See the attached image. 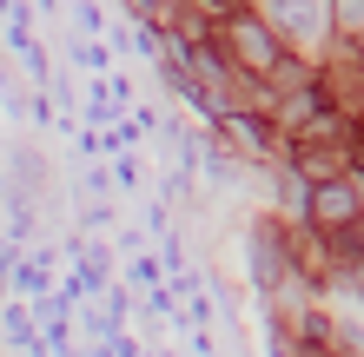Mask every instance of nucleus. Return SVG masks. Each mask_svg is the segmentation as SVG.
<instances>
[{
  "mask_svg": "<svg viewBox=\"0 0 364 357\" xmlns=\"http://www.w3.org/2000/svg\"><path fill=\"white\" fill-rule=\"evenodd\" d=\"M351 212H358V199L345 192V185H318L311 192V219L318 225H351Z\"/></svg>",
  "mask_w": 364,
  "mask_h": 357,
  "instance_id": "nucleus-2",
  "label": "nucleus"
},
{
  "mask_svg": "<svg viewBox=\"0 0 364 357\" xmlns=\"http://www.w3.org/2000/svg\"><path fill=\"white\" fill-rule=\"evenodd\" d=\"M225 133H232V139H239V145H245V153H259V159H265V145H272V139L259 133V119H245V113H232V119H225Z\"/></svg>",
  "mask_w": 364,
  "mask_h": 357,
  "instance_id": "nucleus-3",
  "label": "nucleus"
},
{
  "mask_svg": "<svg viewBox=\"0 0 364 357\" xmlns=\"http://www.w3.org/2000/svg\"><path fill=\"white\" fill-rule=\"evenodd\" d=\"M232 47L245 53V67L252 73H265V67H278V40L259 27V20H239V27H232Z\"/></svg>",
  "mask_w": 364,
  "mask_h": 357,
  "instance_id": "nucleus-1",
  "label": "nucleus"
}]
</instances>
